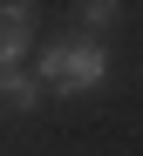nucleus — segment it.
I'll list each match as a JSON object with an SVG mask.
<instances>
[{
  "label": "nucleus",
  "instance_id": "1",
  "mask_svg": "<svg viewBox=\"0 0 143 156\" xmlns=\"http://www.w3.org/2000/svg\"><path fill=\"white\" fill-rule=\"evenodd\" d=\"M41 82L62 88V95H89L109 82V48L102 41H55L41 55Z\"/></svg>",
  "mask_w": 143,
  "mask_h": 156
},
{
  "label": "nucleus",
  "instance_id": "2",
  "mask_svg": "<svg viewBox=\"0 0 143 156\" xmlns=\"http://www.w3.org/2000/svg\"><path fill=\"white\" fill-rule=\"evenodd\" d=\"M34 27H41L34 0H0V68H21V55L34 48Z\"/></svg>",
  "mask_w": 143,
  "mask_h": 156
},
{
  "label": "nucleus",
  "instance_id": "3",
  "mask_svg": "<svg viewBox=\"0 0 143 156\" xmlns=\"http://www.w3.org/2000/svg\"><path fill=\"white\" fill-rule=\"evenodd\" d=\"M116 14H123V0H75V20H82L89 34H109Z\"/></svg>",
  "mask_w": 143,
  "mask_h": 156
},
{
  "label": "nucleus",
  "instance_id": "4",
  "mask_svg": "<svg viewBox=\"0 0 143 156\" xmlns=\"http://www.w3.org/2000/svg\"><path fill=\"white\" fill-rule=\"evenodd\" d=\"M0 102H7V109H34V102H41V88L27 82L21 68H0Z\"/></svg>",
  "mask_w": 143,
  "mask_h": 156
}]
</instances>
